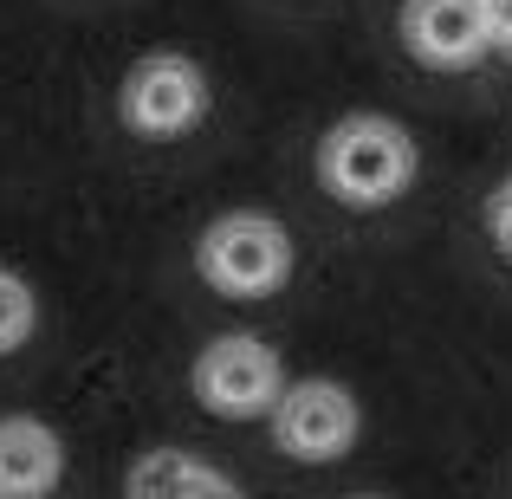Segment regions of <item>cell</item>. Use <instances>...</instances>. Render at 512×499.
<instances>
[{
  "instance_id": "cell-4",
  "label": "cell",
  "mask_w": 512,
  "mask_h": 499,
  "mask_svg": "<svg viewBox=\"0 0 512 499\" xmlns=\"http://www.w3.org/2000/svg\"><path fill=\"white\" fill-rule=\"evenodd\" d=\"M208 111V78L182 52H150L124 78V124L143 137H182Z\"/></svg>"
},
{
  "instance_id": "cell-10",
  "label": "cell",
  "mask_w": 512,
  "mask_h": 499,
  "mask_svg": "<svg viewBox=\"0 0 512 499\" xmlns=\"http://www.w3.org/2000/svg\"><path fill=\"white\" fill-rule=\"evenodd\" d=\"M487 227H493V240H500V253L512 260V182H500V195L487 201Z\"/></svg>"
},
{
  "instance_id": "cell-9",
  "label": "cell",
  "mask_w": 512,
  "mask_h": 499,
  "mask_svg": "<svg viewBox=\"0 0 512 499\" xmlns=\"http://www.w3.org/2000/svg\"><path fill=\"white\" fill-rule=\"evenodd\" d=\"M33 292H26V279L0 273V350H20L26 331H33Z\"/></svg>"
},
{
  "instance_id": "cell-2",
  "label": "cell",
  "mask_w": 512,
  "mask_h": 499,
  "mask_svg": "<svg viewBox=\"0 0 512 499\" xmlns=\"http://www.w3.org/2000/svg\"><path fill=\"white\" fill-rule=\"evenodd\" d=\"M201 273L208 286H221L227 299H260L292 273V240L273 214L234 208L201 234Z\"/></svg>"
},
{
  "instance_id": "cell-6",
  "label": "cell",
  "mask_w": 512,
  "mask_h": 499,
  "mask_svg": "<svg viewBox=\"0 0 512 499\" xmlns=\"http://www.w3.org/2000/svg\"><path fill=\"white\" fill-rule=\"evenodd\" d=\"M402 39H409L415 59L441 65V72L474 65L480 52L493 46L487 0H409V7H402Z\"/></svg>"
},
{
  "instance_id": "cell-3",
  "label": "cell",
  "mask_w": 512,
  "mask_h": 499,
  "mask_svg": "<svg viewBox=\"0 0 512 499\" xmlns=\"http://www.w3.org/2000/svg\"><path fill=\"white\" fill-rule=\"evenodd\" d=\"M195 396L208 402L214 415H227V422H247V415L279 409L286 376H279V357L260 337H221V344H208L201 363H195Z\"/></svg>"
},
{
  "instance_id": "cell-5",
  "label": "cell",
  "mask_w": 512,
  "mask_h": 499,
  "mask_svg": "<svg viewBox=\"0 0 512 499\" xmlns=\"http://www.w3.org/2000/svg\"><path fill=\"white\" fill-rule=\"evenodd\" d=\"M273 435L292 461H338L350 441H357V402H350L344 383L305 376V383H292L286 396H279Z\"/></svg>"
},
{
  "instance_id": "cell-1",
  "label": "cell",
  "mask_w": 512,
  "mask_h": 499,
  "mask_svg": "<svg viewBox=\"0 0 512 499\" xmlns=\"http://www.w3.org/2000/svg\"><path fill=\"white\" fill-rule=\"evenodd\" d=\"M318 175H325V188L338 201H350V208H383V201H396L409 188L415 143L389 117H344L325 137V150H318Z\"/></svg>"
},
{
  "instance_id": "cell-11",
  "label": "cell",
  "mask_w": 512,
  "mask_h": 499,
  "mask_svg": "<svg viewBox=\"0 0 512 499\" xmlns=\"http://www.w3.org/2000/svg\"><path fill=\"white\" fill-rule=\"evenodd\" d=\"M487 33L500 52H512V0H487Z\"/></svg>"
},
{
  "instance_id": "cell-7",
  "label": "cell",
  "mask_w": 512,
  "mask_h": 499,
  "mask_svg": "<svg viewBox=\"0 0 512 499\" xmlns=\"http://www.w3.org/2000/svg\"><path fill=\"white\" fill-rule=\"evenodd\" d=\"M65 474V448L46 422L7 415L0 422V499H46Z\"/></svg>"
},
{
  "instance_id": "cell-8",
  "label": "cell",
  "mask_w": 512,
  "mask_h": 499,
  "mask_svg": "<svg viewBox=\"0 0 512 499\" xmlns=\"http://www.w3.org/2000/svg\"><path fill=\"white\" fill-rule=\"evenodd\" d=\"M130 499H240V487L208 461H188V454H143L130 467Z\"/></svg>"
}]
</instances>
